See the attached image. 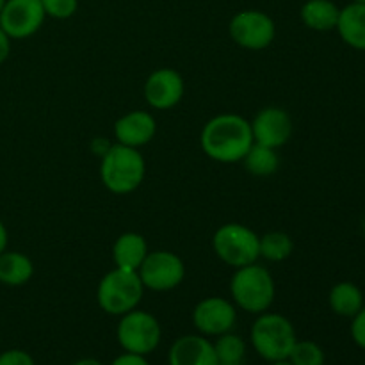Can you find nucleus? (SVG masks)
Wrapping results in <instances>:
<instances>
[{"label": "nucleus", "instance_id": "nucleus-1", "mask_svg": "<svg viewBox=\"0 0 365 365\" xmlns=\"http://www.w3.org/2000/svg\"><path fill=\"white\" fill-rule=\"evenodd\" d=\"M252 125L245 116L223 113L210 118L202 128L200 145L209 159L223 164L241 163L253 145Z\"/></svg>", "mask_w": 365, "mask_h": 365}, {"label": "nucleus", "instance_id": "nucleus-2", "mask_svg": "<svg viewBox=\"0 0 365 365\" xmlns=\"http://www.w3.org/2000/svg\"><path fill=\"white\" fill-rule=\"evenodd\" d=\"M146 175V160L138 148L114 143L100 160V180L103 187L118 196L134 192Z\"/></svg>", "mask_w": 365, "mask_h": 365}, {"label": "nucleus", "instance_id": "nucleus-3", "mask_svg": "<svg viewBox=\"0 0 365 365\" xmlns=\"http://www.w3.org/2000/svg\"><path fill=\"white\" fill-rule=\"evenodd\" d=\"M230 296L234 305L242 312L253 316L267 312L277 296L273 274L259 262L237 267L230 278Z\"/></svg>", "mask_w": 365, "mask_h": 365}, {"label": "nucleus", "instance_id": "nucleus-4", "mask_svg": "<svg viewBox=\"0 0 365 365\" xmlns=\"http://www.w3.org/2000/svg\"><path fill=\"white\" fill-rule=\"evenodd\" d=\"M296 341L298 335L291 319L269 310L259 314L250 330V342L253 349L267 364L287 360Z\"/></svg>", "mask_w": 365, "mask_h": 365}, {"label": "nucleus", "instance_id": "nucleus-5", "mask_svg": "<svg viewBox=\"0 0 365 365\" xmlns=\"http://www.w3.org/2000/svg\"><path fill=\"white\" fill-rule=\"evenodd\" d=\"M145 285L135 271L110 269L102 277L96 287V303L106 314L121 317L138 309L145 296Z\"/></svg>", "mask_w": 365, "mask_h": 365}, {"label": "nucleus", "instance_id": "nucleus-6", "mask_svg": "<svg viewBox=\"0 0 365 365\" xmlns=\"http://www.w3.org/2000/svg\"><path fill=\"white\" fill-rule=\"evenodd\" d=\"M260 235L242 223H225L214 232L212 250L217 259L227 266H248L260 259Z\"/></svg>", "mask_w": 365, "mask_h": 365}, {"label": "nucleus", "instance_id": "nucleus-7", "mask_svg": "<svg viewBox=\"0 0 365 365\" xmlns=\"http://www.w3.org/2000/svg\"><path fill=\"white\" fill-rule=\"evenodd\" d=\"M116 339L125 353L148 356L159 348L163 341V328L153 314L138 307L120 317L116 327Z\"/></svg>", "mask_w": 365, "mask_h": 365}, {"label": "nucleus", "instance_id": "nucleus-8", "mask_svg": "<svg viewBox=\"0 0 365 365\" xmlns=\"http://www.w3.org/2000/svg\"><path fill=\"white\" fill-rule=\"evenodd\" d=\"M138 274L148 291L168 292L182 285L185 278V264L177 253L155 250L146 255Z\"/></svg>", "mask_w": 365, "mask_h": 365}, {"label": "nucleus", "instance_id": "nucleus-9", "mask_svg": "<svg viewBox=\"0 0 365 365\" xmlns=\"http://www.w3.org/2000/svg\"><path fill=\"white\" fill-rule=\"evenodd\" d=\"M228 32L235 45L246 50H264L277 38L273 18L259 9H245L234 14Z\"/></svg>", "mask_w": 365, "mask_h": 365}, {"label": "nucleus", "instance_id": "nucleus-10", "mask_svg": "<svg viewBox=\"0 0 365 365\" xmlns=\"http://www.w3.org/2000/svg\"><path fill=\"white\" fill-rule=\"evenodd\" d=\"M191 319L200 335L216 339L234 331L237 324V307L223 296H209L196 303Z\"/></svg>", "mask_w": 365, "mask_h": 365}, {"label": "nucleus", "instance_id": "nucleus-11", "mask_svg": "<svg viewBox=\"0 0 365 365\" xmlns=\"http://www.w3.org/2000/svg\"><path fill=\"white\" fill-rule=\"evenodd\" d=\"M45 18L41 0H6L0 11V27L11 39H27L41 29Z\"/></svg>", "mask_w": 365, "mask_h": 365}, {"label": "nucleus", "instance_id": "nucleus-12", "mask_svg": "<svg viewBox=\"0 0 365 365\" xmlns=\"http://www.w3.org/2000/svg\"><path fill=\"white\" fill-rule=\"evenodd\" d=\"M250 125H252L253 141L274 150L287 145L294 132L291 114L278 106H267L260 109Z\"/></svg>", "mask_w": 365, "mask_h": 365}, {"label": "nucleus", "instance_id": "nucleus-13", "mask_svg": "<svg viewBox=\"0 0 365 365\" xmlns=\"http://www.w3.org/2000/svg\"><path fill=\"white\" fill-rule=\"evenodd\" d=\"M185 93L184 77L173 68H159L146 77L143 95L155 110H170L182 102Z\"/></svg>", "mask_w": 365, "mask_h": 365}, {"label": "nucleus", "instance_id": "nucleus-14", "mask_svg": "<svg viewBox=\"0 0 365 365\" xmlns=\"http://www.w3.org/2000/svg\"><path fill=\"white\" fill-rule=\"evenodd\" d=\"M113 132L116 143L139 150L155 138L157 120L148 110H128L118 118Z\"/></svg>", "mask_w": 365, "mask_h": 365}, {"label": "nucleus", "instance_id": "nucleus-15", "mask_svg": "<svg viewBox=\"0 0 365 365\" xmlns=\"http://www.w3.org/2000/svg\"><path fill=\"white\" fill-rule=\"evenodd\" d=\"M168 365H217L214 342L200 334L182 335L168 351Z\"/></svg>", "mask_w": 365, "mask_h": 365}, {"label": "nucleus", "instance_id": "nucleus-16", "mask_svg": "<svg viewBox=\"0 0 365 365\" xmlns=\"http://www.w3.org/2000/svg\"><path fill=\"white\" fill-rule=\"evenodd\" d=\"M148 253V242L141 234H138V232H123L114 241L110 257H113L114 267L138 273Z\"/></svg>", "mask_w": 365, "mask_h": 365}, {"label": "nucleus", "instance_id": "nucleus-17", "mask_svg": "<svg viewBox=\"0 0 365 365\" xmlns=\"http://www.w3.org/2000/svg\"><path fill=\"white\" fill-rule=\"evenodd\" d=\"M335 31L346 45L365 52V4L351 2L342 7Z\"/></svg>", "mask_w": 365, "mask_h": 365}, {"label": "nucleus", "instance_id": "nucleus-18", "mask_svg": "<svg viewBox=\"0 0 365 365\" xmlns=\"http://www.w3.org/2000/svg\"><path fill=\"white\" fill-rule=\"evenodd\" d=\"M339 13L341 9L334 0H307L299 9V18L310 31L328 32L337 27Z\"/></svg>", "mask_w": 365, "mask_h": 365}, {"label": "nucleus", "instance_id": "nucleus-19", "mask_svg": "<svg viewBox=\"0 0 365 365\" xmlns=\"http://www.w3.org/2000/svg\"><path fill=\"white\" fill-rule=\"evenodd\" d=\"M34 277V264L25 253L6 252L0 253V284L6 287H21Z\"/></svg>", "mask_w": 365, "mask_h": 365}, {"label": "nucleus", "instance_id": "nucleus-20", "mask_svg": "<svg viewBox=\"0 0 365 365\" xmlns=\"http://www.w3.org/2000/svg\"><path fill=\"white\" fill-rule=\"evenodd\" d=\"M328 305H330L331 312L335 316L341 317H349L360 312L365 307L364 302V292L353 282H339L334 287L330 289V294H328Z\"/></svg>", "mask_w": 365, "mask_h": 365}, {"label": "nucleus", "instance_id": "nucleus-21", "mask_svg": "<svg viewBox=\"0 0 365 365\" xmlns=\"http://www.w3.org/2000/svg\"><path fill=\"white\" fill-rule=\"evenodd\" d=\"M241 163L245 170L253 177H271L280 168V155H278V150L253 143Z\"/></svg>", "mask_w": 365, "mask_h": 365}, {"label": "nucleus", "instance_id": "nucleus-22", "mask_svg": "<svg viewBox=\"0 0 365 365\" xmlns=\"http://www.w3.org/2000/svg\"><path fill=\"white\" fill-rule=\"evenodd\" d=\"M260 259L267 262H284L294 253V241L287 232L273 230L260 235Z\"/></svg>", "mask_w": 365, "mask_h": 365}, {"label": "nucleus", "instance_id": "nucleus-23", "mask_svg": "<svg viewBox=\"0 0 365 365\" xmlns=\"http://www.w3.org/2000/svg\"><path fill=\"white\" fill-rule=\"evenodd\" d=\"M214 351H216L217 365H246V348L245 339L230 331L214 341Z\"/></svg>", "mask_w": 365, "mask_h": 365}, {"label": "nucleus", "instance_id": "nucleus-24", "mask_svg": "<svg viewBox=\"0 0 365 365\" xmlns=\"http://www.w3.org/2000/svg\"><path fill=\"white\" fill-rule=\"evenodd\" d=\"M289 362L292 365H324L327 364V355L324 349L314 341H296Z\"/></svg>", "mask_w": 365, "mask_h": 365}, {"label": "nucleus", "instance_id": "nucleus-25", "mask_svg": "<svg viewBox=\"0 0 365 365\" xmlns=\"http://www.w3.org/2000/svg\"><path fill=\"white\" fill-rule=\"evenodd\" d=\"M45 14L56 20L71 18L78 9V0H41Z\"/></svg>", "mask_w": 365, "mask_h": 365}, {"label": "nucleus", "instance_id": "nucleus-26", "mask_svg": "<svg viewBox=\"0 0 365 365\" xmlns=\"http://www.w3.org/2000/svg\"><path fill=\"white\" fill-rule=\"evenodd\" d=\"M0 365H36V362L31 353L14 348L0 353Z\"/></svg>", "mask_w": 365, "mask_h": 365}, {"label": "nucleus", "instance_id": "nucleus-27", "mask_svg": "<svg viewBox=\"0 0 365 365\" xmlns=\"http://www.w3.org/2000/svg\"><path fill=\"white\" fill-rule=\"evenodd\" d=\"M353 342L365 351V307L356 316L351 317V327H349Z\"/></svg>", "mask_w": 365, "mask_h": 365}, {"label": "nucleus", "instance_id": "nucleus-28", "mask_svg": "<svg viewBox=\"0 0 365 365\" xmlns=\"http://www.w3.org/2000/svg\"><path fill=\"white\" fill-rule=\"evenodd\" d=\"M109 365H150V362L146 360V356L123 351L120 356H116V359H114Z\"/></svg>", "mask_w": 365, "mask_h": 365}, {"label": "nucleus", "instance_id": "nucleus-29", "mask_svg": "<svg viewBox=\"0 0 365 365\" xmlns=\"http://www.w3.org/2000/svg\"><path fill=\"white\" fill-rule=\"evenodd\" d=\"M9 53H11V38L6 34V31L0 27V64L6 63Z\"/></svg>", "mask_w": 365, "mask_h": 365}, {"label": "nucleus", "instance_id": "nucleus-30", "mask_svg": "<svg viewBox=\"0 0 365 365\" xmlns=\"http://www.w3.org/2000/svg\"><path fill=\"white\" fill-rule=\"evenodd\" d=\"M7 242H9V234H7V228L4 225V221L0 220V253L6 252Z\"/></svg>", "mask_w": 365, "mask_h": 365}, {"label": "nucleus", "instance_id": "nucleus-31", "mask_svg": "<svg viewBox=\"0 0 365 365\" xmlns=\"http://www.w3.org/2000/svg\"><path fill=\"white\" fill-rule=\"evenodd\" d=\"M71 365H106V364H102L100 360H96V359H81Z\"/></svg>", "mask_w": 365, "mask_h": 365}, {"label": "nucleus", "instance_id": "nucleus-32", "mask_svg": "<svg viewBox=\"0 0 365 365\" xmlns=\"http://www.w3.org/2000/svg\"><path fill=\"white\" fill-rule=\"evenodd\" d=\"M269 365H292L289 360H278V362H269Z\"/></svg>", "mask_w": 365, "mask_h": 365}, {"label": "nucleus", "instance_id": "nucleus-33", "mask_svg": "<svg viewBox=\"0 0 365 365\" xmlns=\"http://www.w3.org/2000/svg\"><path fill=\"white\" fill-rule=\"evenodd\" d=\"M4 4H6V0H0V11H2V7H4Z\"/></svg>", "mask_w": 365, "mask_h": 365}, {"label": "nucleus", "instance_id": "nucleus-34", "mask_svg": "<svg viewBox=\"0 0 365 365\" xmlns=\"http://www.w3.org/2000/svg\"><path fill=\"white\" fill-rule=\"evenodd\" d=\"M353 2H359V4H365V0H353Z\"/></svg>", "mask_w": 365, "mask_h": 365}, {"label": "nucleus", "instance_id": "nucleus-35", "mask_svg": "<svg viewBox=\"0 0 365 365\" xmlns=\"http://www.w3.org/2000/svg\"><path fill=\"white\" fill-rule=\"evenodd\" d=\"M364 232H365V220H364Z\"/></svg>", "mask_w": 365, "mask_h": 365}]
</instances>
